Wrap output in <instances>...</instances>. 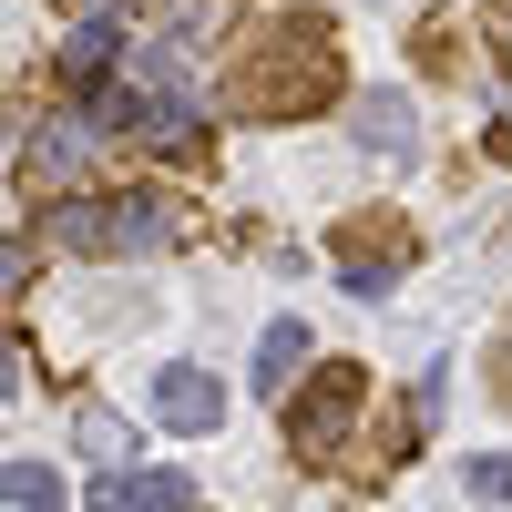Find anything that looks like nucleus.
<instances>
[{"label": "nucleus", "instance_id": "5", "mask_svg": "<svg viewBox=\"0 0 512 512\" xmlns=\"http://www.w3.org/2000/svg\"><path fill=\"white\" fill-rule=\"evenodd\" d=\"M93 502H103V512H185L195 482H185V472H134V461H123V472L93 482Z\"/></svg>", "mask_w": 512, "mask_h": 512}, {"label": "nucleus", "instance_id": "1", "mask_svg": "<svg viewBox=\"0 0 512 512\" xmlns=\"http://www.w3.org/2000/svg\"><path fill=\"white\" fill-rule=\"evenodd\" d=\"M52 236L82 256H154L175 226H164L154 195H72V205H52Z\"/></svg>", "mask_w": 512, "mask_h": 512}, {"label": "nucleus", "instance_id": "2", "mask_svg": "<svg viewBox=\"0 0 512 512\" xmlns=\"http://www.w3.org/2000/svg\"><path fill=\"white\" fill-rule=\"evenodd\" d=\"M359 400H369V379H359V369H318L308 390H297V410H287V451H297V461H328L338 431L359 420Z\"/></svg>", "mask_w": 512, "mask_h": 512}, {"label": "nucleus", "instance_id": "10", "mask_svg": "<svg viewBox=\"0 0 512 512\" xmlns=\"http://www.w3.org/2000/svg\"><path fill=\"white\" fill-rule=\"evenodd\" d=\"M82 451H93L103 472H123V461H134V431H123L113 410H82Z\"/></svg>", "mask_w": 512, "mask_h": 512}, {"label": "nucleus", "instance_id": "8", "mask_svg": "<svg viewBox=\"0 0 512 512\" xmlns=\"http://www.w3.org/2000/svg\"><path fill=\"white\" fill-rule=\"evenodd\" d=\"M93 134H103V123H72V113H52V123L31 134V164H41V175H72V164L93 154Z\"/></svg>", "mask_w": 512, "mask_h": 512}, {"label": "nucleus", "instance_id": "12", "mask_svg": "<svg viewBox=\"0 0 512 512\" xmlns=\"http://www.w3.org/2000/svg\"><path fill=\"white\" fill-rule=\"evenodd\" d=\"M461 482H472V502H512V451H482Z\"/></svg>", "mask_w": 512, "mask_h": 512}, {"label": "nucleus", "instance_id": "9", "mask_svg": "<svg viewBox=\"0 0 512 512\" xmlns=\"http://www.w3.org/2000/svg\"><path fill=\"white\" fill-rule=\"evenodd\" d=\"M0 492H11L21 512H52L62 502V472H41V461H0Z\"/></svg>", "mask_w": 512, "mask_h": 512}, {"label": "nucleus", "instance_id": "3", "mask_svg": "<svg viewBox=\"0 0 512 512\" xmlns=\"http://www.w3.org/2000/svg\"><path fill=\"white\" fill-rule=\"evenodd\" d=\"M113 52H123V0H103V11H82V31L62 41V82H72L82 103H93L103 82H113Z\"/></svg>", "mask_w": 512, "mask_h": 512}, {"label": "nucleus", "instance_id": "13", "mask_svg": "<svg viewBox=\"0 0 512 512\" xmlns=\"http://www.w3.org/2000/svg\"><path fill=\"white\" fill-rule=\"evenodd\" d=\"M502 41H512V21H502Z\"/></svg>", "mask_w": 512, "mask_h": 512}, {"label": "nucleus", "instance_id": "6", "mask_svg": "<svg viewBox=\"0 0 512 512\" xmlns=\"http://www.w3.org/2000/svg\"><path fill=\"white\" fill-rule=\"evenodd\" d=\"M359 144L369 154H420V113H410V93H390V82H379V93H359Z\"/></svg>", "mask_w": 512, "mask_h": 512}, {"label": "nucleus", "instance_id": "4", "mask_svg": "<svg viewBox=\"0 0 512 512\" xmlns=\"http://www.w3.org/2000/svg\"><path fill=\"white\" fill-rule=\"evenodd\" d=\"M154 420H164V431H216V420H226V379L216 369H164L154 379Z\"/></svg>", "mask_w": 512, "mask_h": 512}, {"label": "nucleus", "instance_id": "11", "mask_svg": "<svg viewBox=\"0 0 512 512\" xmlns=\"http://www.w3.org/2000/svg\"><path fill=\"white\" fill-rule=\"evenodd\" d=\"M390 277H400V246H390V256H349V267H338V287H349V297H390Z\"/></svg>", "mask_w": 512, "mask_h": 512}, {"label": "nucleus", "instance_id": "7", "mask_svg": "<svg viewBox=\"0 0 512 512\" xmlns=\"http://www.w3.org/2000/svg\"><path fill=\"white\" fill-rule=\"evenodd\" d=\"M297 369H308V328L277 318L267 338H256V390H277V400H287V379H297Z\"/></svg>", "mask_w": 512, "mask_h": 512}]
</instances>
